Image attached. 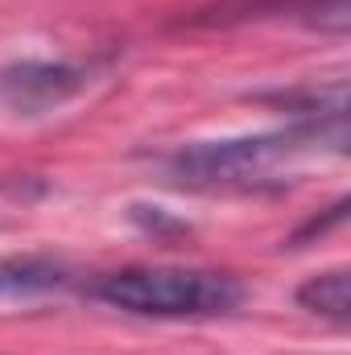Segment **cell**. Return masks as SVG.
<instances>
[{
	"label": "cell",
	"mask_w": 351,
	"mask_h": 355,
	"mask_svg": "<svg viewBox=\"0 0 351 355\" xmlns=\"http://www.w3.org/2000/svg\"><path fill=\"white\" fill-rule=\"evenodd\" d=\"M95 297L137 318H219L244 302V285L219 268L132 265L99 277Z\"/></svg>",
	"instance_id": "cell-1"
},
{
	"label": "cell",
	"mask_w": 351,
	"mask_h": 355,
	"mask_svg": "<svg viewBox=\"0 0 351 355\" xmlns=\"http://www.w3.org/2000/svg\"><path fill=\"white\" fill-rule=\"evenodd\" d=\"M348 141L343 132V116L331 120H310L298 124L289 132H273V137H248V141H215V145H194L182 149L174 157V174L194 182V186H252L268 178L285 157L310 153L323 141Z\"/></svg>",
	"instance_id": "cell-2"
},
{
	"label": "cell",
	"mask_w": 351,
	"mask_h": 355,
	"mask_svg": "<svg viewBox=\"0 0 351 355\" xmlns=\"http://www.w3.org/2000/svg\"><path fill=\"white\" fill-rule=\"evenodd\" d=\"M244 21H302L314 29L348 33V0H215L190 17V25H244Z\"/></svg>",
	"instance_id": "cell-3"
},
{
	"label": "cell",
	"mask_w": 351,
	"mask_h": 355,
	"mask_svg": "<svg viewBox=\"0 0 351 355\" xmlns=\"http://www.w3.org/2000/svg\"><path fill=\"white\" fill-rule=\"evenodd\" d=\"M87 87V71L71 62H12L0 71V103L21 116H42Z\"/></svg>",
	"instance_id": "cell-4"
},
{
	"label": "cell",
	"mask_w": 351,
	"mask_h": 355,
	"mask_svg": "<svg viewBox=\"0 0 351 355\" xmlns=\"http://www.w3.org/2000/svg\"><path fill=\"white\" fill-rule=\"evenodd\" d=\"M298 306L335 322V327H348L351 318V272L348 268H327V272H314L298 285Z\"/></svg>",
	"instance_id": "cell-5"
}]
</instances>
